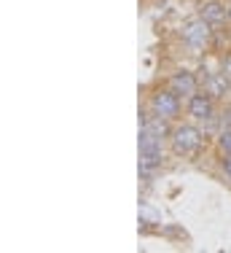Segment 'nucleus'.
Here are the masks:
<instances>
[{
    "label": "nucleus",
    "instance_id": "obj_10",
    "mask_svg": "<svg viewBox=\"0 0 231 253\" xmlns=\"http://www.w3.org/2000/svg\"><path fill=\"white\" fill-rule=\"evenodd\" d=\"M221 167H223V175H226L231 180V154H223V162H221Z\"/></svg>",
    "mask_w": 231,
    "mask_h": 253
},
{
    "label": "nucleus",
    "instance_id": "obj_11",
    "mask_svg": "<svg viewBox=\"0 0 231 253\" xmlns=\"http://www.w3.org/2000/svg\"><path fill=\"white\" fill-rule=\"evenodd\" d=\"M223 73H226V78H231V54L223 57Z\"/></svg>",
    "mask_w": 231,
    "mask_h": 253
},
{
    "label": "nucleus",
    "instance_id": "obj_5",
    "mask_svg": "<svg viewBox=\"0 0 231 253\" xmlns=\"http://www.w3.org/2000/svg\"><path fill=\"white\" fill-rule=\"evenodd\" d=\"M188 113H191L193 119H199V122L212 119V113H215L212 94H210V92H193L191 97H188Z\"/></svg>",
    "mask_w": 231,
    "mask_h": 253
},
{
    "label": "nucleus",
    "instance_id": "obj_6",
    "mask_svg": "<svg viewBox=\"0 0 231 253\" xmlns=\"http://www.w3.org/2000/svg\"><path fill=\"white\" fill-rule=\"evenodd\" d=\"M169 86L175 89L178 94H186V97H191L193 92H199V84H196V76L191 73V70H178L172 78H169Z\"/></svg>",
    "mask_w": 231,
    "mask_h": 253
},
{
    "label": "nucleus",
    "instance_id": "obj_3",
    "mask_svg": "<svg viewBox=\"0 0 231 253\" xmlns=\"http://www.w3.org/2000/svg\"><path fill=\"white\" fill-rule=\"evenodd\" d=\"M180 38H183V43L191 49V54H202L204 49H207V43H210V22H204L202 16L186 22Z\"/></svg>",
    "mask_w": 231,
    "mask_h": 253
},
{
    "label": "nucleus",
    "instance_id": "obj_7",
    "mask_svg": "<svg viewBox=\"0 0 231 253\" xmlns=\"http://www.w3.org/2000/svg\"><path fill=\"white\" fill-rule=\"evenodd\" d=\"M202 16L204 22H210V25H221V22H226V5L218 3V0H210V3L202 5Z\"/></svg>",
    "mask_w": 231,
    "mask_h": 253
},
{
    "label": "nucleus",
    "instance_id": "obj_4",
    "mask_svg": "<svg viewBox=\"0 0 231 253\" xmlns=\"http://www.w3.org/2000/svg\"><path fill=\"white\" fill-rule=\"evenodd\" d=\"M151 111L156 116L167 119V122H175L180 116V94L175 92L172 86L169 89H159V92L151 97Z\"/></svg>",
    "mask_w": 231,
    "mask_h": 253
},
{
    "label": "nucleus",
    "instance_id": "obj_8",
    "mask_svg": "<svg viewBox=\"0 0 231 253\" xmlns=\"http://www.w3.org/2000/svg\"><path fill=\"white\" fill-rule=\"evenodd\" d=\"M229 89V78L226 73H210L204 78V92H210L212 97H221V94H226Z\"/></svg>",
    "mask_w": 231,
    "mask_h": 253
},
{
    "label": "nucleus",
    "instance_id": "obj_9",
    "mask_svg": "<svg viewBox=\"0 0 231 253\" xmlns=\"http://www.w3.org/2000/svg\"><path fill=\"white\" fill-rule=\"evenodd\" d=\"M218 146L223 148V154H231V126L221 132V137H218Z\"/></svg>",
    "mask_w": 231,
    "mask_h": 253
},
{
    "label": "nucleus",
    "instance_id": "obj_12",
    "mask_svg": "<svg viewBox=\"0 0 231 253\" xmlns=\"http://www.w3.org/2000/svg\"><path fill=\"white\" fill-rule=\"evenodd\" d=\"M226 126H231V108L226 111Z\"/></svg>",
    "mask_w": 231,
    "mask_h": 253
},
{
    "label": "nucleus",
    "instance_id": "obj_1",
    "mask_svg": "<svg viewBox=\"0 0 231 253\" xmlns=\"http://www.w3.org/2000/svg\"><path fill=\"white\" fill-rule=\"evenodd\" d=\"M161 135H156L151 126L143 124V129H140V172L151 175L161 165Z\"/></svg>",
    "mask_w": 231,
    "mask_h": 253
},
{
    "label": "nucleus",
    "instance_id": "obj_2",
    "mask_svg": "<svg viewBox=\"0 0 231 253\" xmlns=\"http://www.w3.org/2000/svg\"><path fill=\"white\" fill-rule=\"evenodd\" d=\"M169 140H172V151L178 156H193L202 148L204 135H202V129L193 126V124H178L169 132Z\"/></svg>",
    "mask_w": 231,
    "mask_h": 253
}]
</instances>
